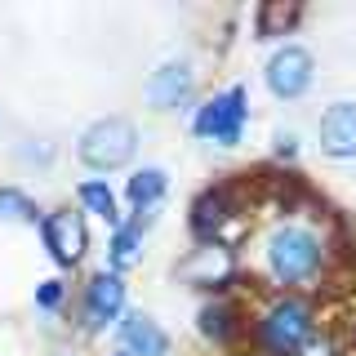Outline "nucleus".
<instances>
[{
    "instance_id": "f257e3e1",
    "label": "nucleus",
    "mask_w": 356,
    "mask_h": 356,
    "mask_svg": "<svg viewBox=\"0 0 356 356\" xmlns=\"http://www.w3.org/2000/svg\"><path fill=\"white\" fill-rule=\"evenodd\" d=\"M267 272L276 276L281 285H307L312 276L321 272V263H325V250H321L316 232L307 227H276L272 236H267Z\"/></svg>"
},
{
    "instance_id": "f03ea898",
    "label": "nucleus",
    "mask_w": 356,
    "mask_h": 356,
    "mask_svg": "<svg viewBox=\"0 0 356 356\" xmlns=\"http://www.w3.org/2000/svg\"><path fill=\"white\" fill-rule=\"evenodd\" d=\"M134 147H138V129H134L125 116H103L81 134L76 156H81L85 170L111 174V170H120V165L134 161Z\"/></svg>"
},
{
    "instance_id": "7ed1b4c3",
    "label": "nucleus",
    "mask_w": 356,
    "mask_h": 356,
    "mask_svg": "<svg viewBox=\"0 0 356 356\" xmlns=\"http://www.w3.org/2000/svg\"><path fill=\"white\" fill-rule=\"evenodd\" d=\"M312 339V312L298 298H281L263 312L259 321V343L267 356H298Z\"/></svg>"
},
{
    "instance_id": "20e7f679",
    "label": "nucleus",
    "mask_w": 356,
    "mask_h": 356,
    "mask_svg": "<svg viewBox=\"0 0 356 356\" xmlns=\"http://www.w3.org/2000/svg\"><path fill=\"white\" fill-rule=\"evenodd\" d=\"M245 120H250V98H245L241 85H232V89H222V94H214L209 103L196 107L192 129L200 134V138H209V143L232 147V143H241Z\"/></svg>"
},
{
    "instance_id": "39448f33",
    "label": "nucleus",
    "mask_w": 356,
    "mask_h": 356,
    "mask_svg": "<svg viewBox=\"0 0 356 356\" xmlns=\"http://www.w3.org/2000/svg\"><path fill=\"white\" fill-rule=\"evenodd\" d=\"M312 72H316V63H312V54L303 49V44H285V49H276L272 58H267L263 81H267V89H272L276 98L294 103V98H303V94H307Z\"/></svg>"
},
{
    "instance_id": "423d86ee",
    "label": "nucleus",
    "mask_w": 356,
    "mask_h": 356,
    "mask_svg": "<svg viewBox=\"0 0 356 356\" xmlns=\"http://www.w3.org/2000/svg\"><path fill=\"white\" fill-rule=\"evenodd\" d=\"M40 232H44V250L54 254V263L76 267V263L85 259L89 236H85L81 214H72V209H58V214H49V218L40 222Z\"/></svg>"
},
{
    "instance_id": "0eeeda50",
    "label": "nucleus",
    "mask_w": 356,
    "mask_h": 356,
    "mask_svg": "<svg viewBox=\"0 0 356 356\" xmlns=\"http://www.w3.org/2000/svg\"><path fill=\"white\" fill-rule=\"evenodd\" d=\"M192 89H196L192 63L174 58V63H161V67L152 72V81H147V103H152L156 111H174V107H183L187 98H192Z\"/></svg>"
},
{
    "instance_id": "6e6552de",
    "label": "nucleus",
    "mask_w": 356,
    "mask_h": 356,
    "mask_svg": "<svg viewBox=\"0 0 356 356\" xmlns=\"http://www.w3.org/2000/svg\"><path fill=\"white\" fill-rule=\"evenodd\" d=\"M316 138L330 161H356V103L325 107V116L316 125Z\"/></svg>"
},
{
    "instance_id": "1a4fd4ad",
    "label": "nucleus",
    "mask_w": 356,
    "mask_h": 356,
    "mask_svg": "<svg viewBox=\"0 0 356 356\" xmlns=\"http://www.w3.org/2000/svg\"><path fill=\"white\" fill-rule=\"evenodd\" d=\"M120 307H125V285H120L116 272H98L94 281L85 285V316L94 330L111 325V321L120 316Z\"/></svg>"
},
{
    "instance_id": "9d476101",
    "label": "nucleus",
    "mask_w": 356,
    "mask_h": 356,
    "mask_svg": "<svg viewBox=\"0 0 356 356\" xmlns=\"http://www.w3.org/2000/svg\"><path fill=\"white\" fill-rule=\"evenodd\" d=\"M120 343H125V356H165V334L152 316H143V312H129L125 316Z\"/></svg>"
},
{
    "instance_id": "9b49d317",
    "label": "nucleus",
    "mask_w": 356,
    "mask_h": 356,
    "mask_svg": "<svg viewBox=\"0 0 356 356\" xmlns=\"http://www.w3.org/2000/svg\"><path fill=\"white\" fill-rule=\"evenodd\" d=\"M165 187H170L165 170H161V165H147V170H138V174L129 178V205L143 214V209H152L156 200L165 196Z\"/></svg>"
},
{
    "instance_id": "f8f14e48",
    "label": "nucleus",
    "mask_w": 356,
    "mask_h": 356,
    "mask_svg": "<svg viewBox=\"0 0 356 356\" xmlns=\"http://www.w3.org/2000/svg\"><path fill=\"white\" fill-rule=\"evenodd\" d=\"M76 196H81V205L89 209V214H98V218H107V222H116V196H111V187L107 183H98V178H89V183L76 187Z\"/></svg>"
},
{
    "instance_id": "ddd939ff",
    "label": "nucleus",
    "mask_w": 356,
    "mask_h": 356,
    "mask_svg": "<svg viewBox=\"0 0 356 356\" xmlns=\"http://www.w3.org/2000/svg\"><path fill=\"white\" fill-rule=\"evenodd\" d=\"M138 241H143L138 227H116V236H111V267H116V272H125V267L138 259Z\"/></svg>"
},
{
    "instance_id": "4468645a",
    "label": "nucleus",
    "mask_w": 356,
    "mask_h": 356,
    "mask_svg": "<svg viewBox=\"0 0 356 356\" xmlns=\"http://www.w3.org/2000/svg\"><path fill=\"white\" fill-rule=\"evenodd\" d=\"M0 218H14V222H36V205L18 192V187H0Z\"/></svg>"
},
{
    "instance_id": "2eb2a0df",
    "label": "nucleus",
    "mask_w": 356,
    "mask_h": 356,
    "mask_svg": "<svg viewBox=\"0 0 356 356\" xmlns=\"http://www.w3.org/2000/svg\"><path fill=\"white\" fill-rule=\"evenodd\" d=\"M200 334H209V339H227L232 334V307L227 303H209V307H200Z\"/></svg>"
},
{
    "instance_id": "dca6fc26",
    "label": "nucleus",
    "mask_w": 356,
    "mask_h": 356,
    "mask_svg": "<svg viewBox=\"0 0 356 356\" xmlns=\"http://www.w3.org/2000/svg\"><path fill=\"white\" fill-rule=\"evenodd\" d=\"M58 298H63V285H58V281H44L40 294H36V303H40V307H58Z\"/></svg>"
}]
</instances>
